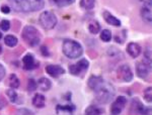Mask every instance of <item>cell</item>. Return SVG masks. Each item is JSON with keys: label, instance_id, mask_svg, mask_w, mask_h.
<instances>
[{"label": "cell", "instance_id": "23", "mask_svg": "<svg viewBox=\"0 0 152 115\" xmlns=\"http://www.w3.org/2000/svg\"><path fill=\"white\" fill-rule=\"evenodd\" d=\"M101 41H105V43L110 41H111V39H112L111 31H110L109 29H103V30L101 31Z\"/></svg>", "mask_w": 152, "mask_h": 115}, {"label": "cell", "instance_id": "9", "mask_svg": "<svg viewBox=\"0 0 152 115\" xmlns=\"http://www.w3.org/2000/svg\"><path fill=\"white\" fill-rule=\"evenodd\" d=\"M23 62L25 67L23 68L25 70H31V69L36 68V67H39V63H36L35 62V59H34L33 55H25V57L23 59Z\"/></svg>", "mask_w": 152, "mask_h": 115}, {"label": "cell", "instance_id": "21", "mask_svg": "<svg viewBox=\"0 0 152 115\" xmlns=\"http://www.w3.org/2000/svg\"><path fill=\"white\" fill-rule=\"evenodd\" d=\"M51 1H52V3L56 4L57 6L63 7V6H68V5L74 3L75 0H51Z\"/></svg>", "mask_w": 152, "mask_h": 115}, {"label": "cell", "instance_id": "6", "mask_svg": "<svg viewBox=\"0 0 152 115\" xmlns=\"http://www.w3.org/2000/svg\"><path fill=\"white\" fill-rule=\"evenodd\" d=\"M118 77L124 82H130L133 79V73L129 66L124 65V66L120 67L118 70Z\"/></svg>", "mask_w": 152, "mask_h": 115}, {"label": "cell", "instance_id": "32", "mask_svg": "<svg viewBox=\"0 0 152 115\" xmlns=\"http://www.w3.org/2000/svg\"><path fill=\"white\" fill-rule=\"evenodd\" d=\"M1 10H2L3 13H9L10 12V8H9L8 6H6V5H3L2 8H1Z\"/></svg>", "mask_w": 152, "mask_h": 115}, {"label": "cell", "instance_id": "2", "mask_svg": "<svg viewBox=\"0 0 152 115\" xmlns=\"http://www.w3.org/2000/svg\"><path fill=\"white\" fill-rule=\"evenodd\" d=\"M63 53L69 59H77L82 55V47L77 41L66 39L63 43Z\"/></svg>", "mask_w": 152, "mask_h": 115}, {"label": "cell", "instance_id": "34", "mask_svg": "<svg viewBox=\"0 0 152 115\" xmlns=\"http://www.w3.org/2000/svg\"><path fill=\"white\" fill-rule=\"evenodd\" d=\"M144 5H151V0H139Z\"/></svg>", "mask_w": 152, "mask_h": 115}, {"label": "cell", "instance_id": "27", "mask_svg": "<svg viewBox=\"0 0 152 115\" xmlns=\"http://www.w3.org/2000/svg\"><path fill=\"white\" fill-rule=\"evenodd\" d=\"M144 98L147 102H151L152 100V95H151V88H147L144 91Z\"/></svg>", "mask_w": 152, "mask_h": 115}, {"label": "cell", "instance_id": "22", "mask_svg": "<svg viewBox=\"0 0 152 115\" xmlns=\"http://www.w3.org/2000/svg\"><path fill=\"white\" fill-rule=\"evenodd\" d=\"M88 29H89V31H90V33H92V34H97V33H99V31L101 30V26H99V22L93 21V22H91L90 24H89Z\"/></svg>", "mask_w": 152, "mask_h": 115}, {"label": "cell", "instance_id": "13", "mask_svg": "<svg viewBox=\"0 0 152 115\" xmlns=\"http://www.w3.org/2000/svg\"><path fill=\"white\" fill-rule=\"evenodd\" d=\"M141 15L142 18L146 21V22H151L152 15H151V5H143L141 9Z\"/></svg>", "mask_w": 152, "mask_h": 115}, {"label": "cell", "instance_id": "16", "mask_svg": "<svg viewBox=\"0 0 152 115\" xmlns=\"http://www.w3.org/2000/svg\"><path fill=\"white\" fill-rule=\"evenodd\" d=\"M37 85L38 87L43 91H48L51 88V82H50V80L47 78H41L38 81Z\"/></svg>", "mask_w": 152, "mask_h": 115}, {"label": "cell", "instance_id": "20", "mask_svg": "<svg viewBox=\"0 0 152 115\" xmlns=\"http://www.w3.org/2000/svg\"><path fill=\"white\" fill-rule=\"evenodd\" d=\"M9 86L11 87L12 89H16L18 88L19 86V80L14 74L10 75L9 76Z\"/></svg>", "mask_w": 152, "mask_h": 115}, {"label": "cell", "instance_id": "15", "mask_svg": "<svg viewBox=\"0 0 152 115\" xmlns=\"http://www.w3.org/2000/svg\"><path fill=\"white\" fill-rule=\"evenodd\" d=\"M46 103V98L44 95L42 94H36L35 97L33 99V104L34 106H36L37 108H43L45 106Z\"/></svg>", "mask_w": 152, "mask_h": 115}, {"label": "cell", "instance_id": "26", "mask_svg": "<svg viewBox=\"0 0 152 115\" xmlns=\"http://www.w3.org/2000/svg\"><path fill=\"white\" fill-rule=\"evenodd\" d=\"M37 87H38L37 82H36L34 79H29V84H27V90L31 91V92H33V91H35L36 89H37Z\"/></svg>", "mask_w": 152, "mask_h": 115}, {"label": "cell", "instance_id": "3", "mask_svg": "<svg viewBox=\"0 0 152 115\" xmlns=\"http://www.w3.org/2000/svg\"><path fill=\"white\" fill-rule=\"evenodd\" d=\"M23 37L29 45L31 47H36L40 43V34L37 28L34 26L27 25L23 28Z\"/></svg>", "mask_w": 152, "mask_h": 115}, {"label": "cell", "instance_id": "7", "mask_svg": "<svg viewBox=\"0 0 152 115\" xmlns=\"http://www.w3.org/2000/svg\"><path fill=\"white\" fill-rule=\"evenodd\" d=\"M88 65H89L88 62H87L85 59H82V60L79 61L77 64L71 65V66L69 67V71H70V73H71L72 75H79L81 72L87 70Z\"/></svg>", "mask_w": 152, "mask_h": 115}, {"label": "cell", "instance_id": "24", "mask_svg": "<svg viewBox=\"0 0 152 115\" xmlns=\"http://www.w3.org/2000/svg\"><path fill=\"white\" fill-rule=\"evenodd\" d=\"M94 4H95L94 0H82V2H81V5H82L85 9H87V10L92 9L93 7H94Z\"/></svg>", "mask_w": 152, "mask_h": 115}, {"label": "cell", "instance_id": "25", "mask_svg": "<svg viewBox=\"0 0 152 115\" xmlns=\"http://www.w3.org/2000/svg\"><path fill=\"white\" fill-rule=\"evenodd\" d=\"M7 96H8L9 100L11 101V102H16V99H17V94L16 92H15L13 89H11V90H8L7 91Z\"/></svg>", "mask_w": 152, "mask_h": 115}, {"label": "cell", "instance_id": "18", "mask_svg": "<svg viewBox=\"0 0 152 115\" xmlns=\"http://www.w3.org/2000/svg\"><path fill=\"white\" fill-rule=\"evenodd\" d=\"M101 81H103V79L101 78V77L91 76L90 78H89V80H88V86H89V88H91L93 90V89H94L95 87H97V85H99V83L101 82Z\"/></svg>", "mask_w": 152, "mask_h": 115}, {"label": "cell", "instance_id": "36", "mask_svg": "<svg viewBox=\"0 0 152 115\" xmlns=\"http://www.w3.org/2000/svg\"><path fill=\"white\" fill-rule=\"evenodd\" d=\"M1 37H2V33L0 32V39H1Z\"/></svg>", "mask_w": 152, "mask_h": 115}, {"label": "cell", "instance_id": "4", "mask_svg": "<svg viewBox=\"0 0 152 115\" xmlns=\"http://www.w3.org/2000/svg\"><path fill=\"white\" fill-rule=\"evenodd\" d=\"M40 22L46 29H52L57 24V17L51 11H44L40 15Z\"/></svg>", "mask_w": 152, "mask_h": 115}, {"label": "cell", "instance_id": "8", "mask_svg": "<svg viewBox=\"0 0 152 115\" xmlns=\"http://www.w3.org/2000/svg\"><path fill=\"white\" fill-rule=\"evenodd\" d=\"M46 72H47L51 77L57 78V77L63 75L64 73H65V70H64L62 67L57 66V65H50V66L46 67Z\"/></svg>", "mask_w": 152, "mask_h": 115}, {"label": "cell", "instance_id": "29", "mask_svg": "<svg viewBox=\"0 0 152 115\" xmlns=\"http://www.w3.org/2000/svg\"><path fill=\"white\" fill-rule=\"evenodd\" d=\"M16 115H33V113H31V111H29V109L21 108L17 110Z\"/></svg>", "mask_w": 152, "mask_h": 115}, {"label": "cell", "instance_id": "30", "mask_svg": "<svg viewBox=\"0 0 152 115\" xmlns=\"http://www.w3.org/2000/svg\"><path fill=\"white\" fill-rule=\"evenodd\" d=\"M4 76H5V69L2 65L0 64V81L4 78Z\"/></svg>", "mask_w": 152, "mask_h": 115}, {"label": "cell", "instance_id": "37", "mask_svg": "<svg viewBox=\"0 0 152 115\" xmlns=\"http://www.w3.org/2000/svg\"><path fill=\"white\" fill-rule=\"evenodd\" d=\"M0 53H1V47H0Z\"/></svg>", "mask_w": 152, "mask_h": 115}, {"label": "cell", "instance_id": "14", "mask_svg": "<svg viewBox=\"0 0 152 115\" xmlns=\"http://www.w3.org/2000/svg\"><path fill=\"white\" fill-rule=\"evenodd\" d=\"M12 4L13 8L17 11H23L27 12V7H25V0H9Z\"/></svg>", "mask_w": 152, "mask_h": 115}, {"label": "cell", "instance_id": "5", "mask_svg": "<svg viewBox=\"0 0 152 115\" xmlns=\"http://www.w3.org/2000/svg\"><path fill=\"white\" fill-rule=\"evenodd\" d=\"M126 103H127V99L124 96H119L116 101L113 103L111 108V112L113 115H119L121 114V112L123 111L124 107H125Z\"/></svg>", "mask_w": 152, "mask_h": 115}, {"label": "cell", "instance_id": "17", "mask_svg": "<svg viewBox=\"0 0 152 115\" xmlns=\"http://www.w3.org/2000/svg\"><path fill=\"white\" fill-rule=\"evenodd\" d=\"M103 110L97 106H93V105H90L86 108L85 110V115H101L103 114Z\"/></svg>", "mask_w": 152, "mask_h": 115}, {"label": "cell", "instance_id": "35", "mask_svg": "<svg viewBox=\"0 0 152 115\" xmlns=\"http://www.w3.org/2000/svg\"><path fill=\"white\" fill-rule=\"evenodd\" d=\"M2 106H3V103L0 101V108H2Z\"/></svg>", "mask_w": 152, "mask_h": 115}, {"label": "cell", "instance_id": "1", "mask_svg": "<svg viewBox=\"0 0 152 115\" xmlns=\"http://www.w3.org/2000/svg\"><path fill=\"white\" fill-rule=\"evenodd\" d=\"M93 91L95 92V96L99 103H109L115 96V88L113 85L101 81Z\"/></svg>", "mask_w": 152, "mask_h": 115}, {"label": "cell", "instance_id": "33", "mask_svg": "<svg viewBox=\"0 0 152 115\" xmlns=\"http://www.w3.org/2000/svg\"><path fill=\"white\" fill-rule=\"evenodd\" d=\"M41 51H42V53H43V55H49V51H48V49L46 47H42Z\"/></svg>", "mask_w": 152, "mask_h": 115}, {"label": "cell", "instance_id": "12", "mask_svg": "<svg viewBox=\"0 0 152 115\" xmlns=\"http://www.w3.org/2000/svg\"><path fill=\"white\" fill-rule=\"evenodd\" d=\"M103 17H105V20L107 21L109 24L114 25V26H120V25H121V21H120L117 17L112 15L110 12H107V11L103 12Z\"/></svg>", "mask_w": 152, "mask_h": 115}, {"label": "cell", "instance_id": "11", "mask_svg": "<svg viewBox=\"0 0 152 115\" xmlns=\"http://www.w3.org/2000/svg\"><path fill=\"white\" fill-rule=\"evenodd\" d=\"M136 70H137V74L140 78H147V76L149 75V70L150 67H148L147 65H145L144 63H138L137 67H136Z\"/></svg>", "mask_w": 152, "mask_h": 115}, {"label": "cell", "instance_id": "19", "mask_svg": "<svg viewBox=\"0 0 152 115\" xmlns=\"http://www.w3.org/2000/svg\"><path fill=\"white\" fill-rule=\"evenodd\" d=\"M4 41L5 45L10 47H13L17 45V39L15 37H13V35H6L4 39Z\"/></svg>", "mask_w": 152, "mask_h": 115}, {"label": "cell", "instance_id": "31", "mask_svg": "<svg viewBox=\"0 0 152 115\" xmlns=\"http://www.w3.org/2000/svg\"><path fill=\"white\" fill-rule=\"evenodd\" d=\"M58 109H62V110H67V111H69V112H71V111H73L74 110V107L72 106V107H70V106H66V107H58Z\"/></svg>", "mask_w": 152, "mask_h": 115}, {"label": "cell", "instance_id": "28", "mask_svg": "<svg viewBox=\"0 0 152 115\" xmlns=\"http://www.w3.org/2000/svg\"><path fill=\"white\" fill-rule=\"evenodd\" d=\"M0 27H1V29H2L3 31H7L9 29V27H10V23H9L8 20H2L1 21V23H0Z\"/></svg>", "mask_w": 152, "mask_h": 115}, {"label": "cell", "instance_id": "10", "mask_svg": "<svg viewBox=\"0 0 152 115\" xmlns=\"http://www.w3.org/2000/svg\"><path fill=\"white\" fill-rule=\"evenodd\" d=\"M127 51L132 57H137L141 53V47L136 43H130L128 45Z\"/></svg>", "mask_w": 152, "mask_h": 115}]
</instances>
